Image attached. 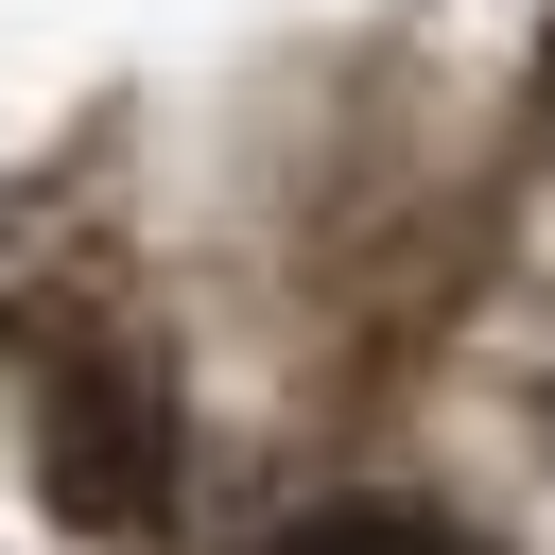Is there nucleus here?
Returning <instances> with one entry per match:
<instances>
[{
  "label": "nucleus",
  "instance_id": "1",
  "mask_svg": "<svg viewBox=\"0 0 555 555\" xmlns=\"http://www.w3.org/2000/svg\"><path fill=\"white\" fill-rule=\"evenodd\" d=\"M35 468H52V503L87 538H139L173 503V382H156V347H121V330L52 347L35 364Z\"/></svg>",
  "mask_w": 555,
  "mask_h": 555
},
{
  "label": "nucleus",
  "instance_id": "2",
  "mask_svg": "<svg viewBox=\"0 0 555 555\" xmlns=\"http://www.w3.org/2000/svg\"><path fill=\"white\" fill-rule=\"evenodd\" d=\"M260 555H468V538L416 520V503H330V520H278Z\"/></svg>",
  "mask_w": 555,
  "mask_h": 555
}]
</instances>
